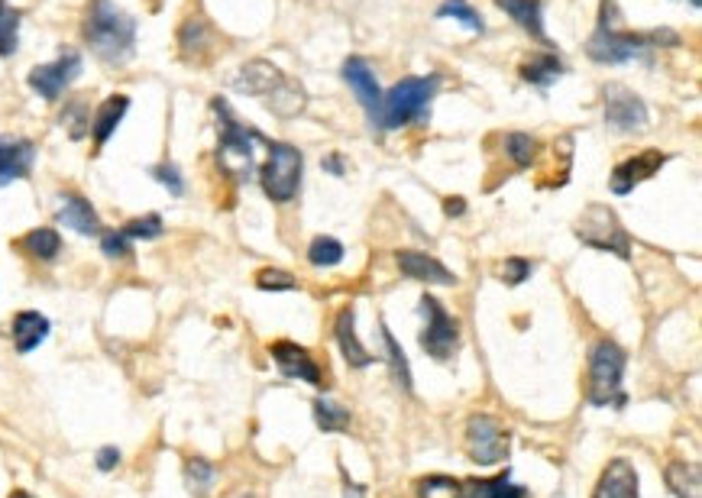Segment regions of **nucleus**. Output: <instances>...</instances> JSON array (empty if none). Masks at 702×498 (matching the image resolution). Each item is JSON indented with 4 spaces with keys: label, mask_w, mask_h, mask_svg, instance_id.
Returning <instances> with one entry per match:
<instances>
[{
    "label": "nucleus",
    "mask_w": 702,
    "mask_h": 498,
    "mask_svg": "<svg viewBox=\"0 0 702 498\" xmlns=\"http://www.w3.org/2000/svg\"><path fill=\"white\" fill-rule=\"evenodd\" d=\"M81 36H85L88 49L110 68L127 65L136 52V20L114 0H88Z\"/></svg>",
    "instance_id": "nucleus-1"
},
{
    "label": "nucleus",
    "mask_w": 702,
    "mask_h": 498,
    "mask_svg": "<svg viewBox=\"0 0 702 498\" xmlns=\"http://www.w3.org/2000/svg\"><path fill=\"white\" fill-rule=\"evenodd\" d=\"M211 110L217 117V169L230 175L233 182H250V175L256 172V143L263 136L259 130L246 127L224 98H214Z\"/></svg>",
    "instance_id": "nucleus-2"
},
{
    "label": "nucleus",
    "mask_w": 702,
    "mask_h": 498,
    "mask_svg": "<svg viewBox=\"0 0 702 498\" xmlns=\"http://www.w3.org/2000/svg\"><path fill=\"white\" fill-rule=\"evenodd\" d=\"M440 88V75H408L392 91L382 94V110L376 127L392 133L402 130L408 123H428L431 101Z\"/></svg>",
    "instance_id": "nucleus-3"
},
{
    "label": "nucleus",
    "mask_w": 702,
    "mask_h": 498,
    "mask_svg": "<svg viewBox=\"0 0 702 498\" xmlns=\"http://www.w3.org/2000/svg\"><path fill=\"white\" fill-rule=\"evenodd\" d=\"M654 46L651 33H625L618 30V7L612 0H602L599 23L589 36L586 52L599 65H625L635 59H648V49Z\"/></svg>",
    "instance_id": "nucleus-4"
},
{
    "label": "nucleus",
    "mask_w": 702,
    "mask_h": 498,
    "mask_svg": "<svg viewBox=\"0 0 702 498\" xmlns=\"http://www.w3.org/2000/svg\"><path fill=\"white\" fill-rule=\"evenodd\" d=\"M625 363L628 356L618 347L615 340H599L593 353H589V389L586 398L589 405L596 408H625L628 395H625Z\"/></svg>",
    "instance_id": "nucleus-5"
},
{
    "label": "nucleus",
    "mask_w": 702,
    "mask_h": 498,
    "mask_svg": "<svg viewBox=\"0 0 702 498\" xmlns=\"http://www.w3.org/2000/svg\"><path fill=\"white\" fill-rule=\"evenodd\" d=\"M269 156L259 169V185H263L266 198L275 204H288L295 201L298 188H301V172H305V156H301L298 146L288 143H275L266 140Z\"/></svg>",
    "instance_id": "nucleus-6"
},
{
    "label": "nucleus",
    "mask_w": 702,
    "mask_h": 498,
    "mask_svg": "<svg viewBox=\"0 0 702 498\" xmlns=\"http://www.w3.org/2000/svg\"><path fill=\"white\" fill-rule=\"evenodd\" d=\"M576 237L586 246L599 249V253H615L618 259H631V237L609 204H589L580 224H576Z\"/></svg>",
    "instance_id": "nucleus-7"
},
{
    "label": "nucleus",
    "mask_w": 702,
    "mask_h": 498,
    "mask_svg": "<svg viewBox=\"0 0 702 498\" xmlns=\"http://www.w3.org/2000/svg\"><path fill=\"white\" fill-rule=\"evenodd\" d=\"M508 447H512V434L508 427L492 418V414H473L466 421V453L470 460L479 466H495L508 456Z\"/></svg>",
    "instance_id": "nucleus-8"
},
{
    "label": "nucleus",
    "mask_w": 702,
    "mask_h": 498,
    "mask_svg": "<svg viewBox=\"0 0 702 498\" xmlns=\"http://www.w3.org/2000/svg\"><path fill=\"white\" fill-rule=\"evenodd\" d=\"M421 314H424V330H421V347L428 356L434 359H450L453 353H457L460 347V324H457V317H450L447 308L440 304L434 295H424L421 298Z\"/></svg>",
    "instance_id": "nucleus-9"
},
{
    "label": "nucleus",
    "mask_w": 702,
    "mask_h": 498,
    "mask_svg": "<svg viewBox=\"0 0 702 498\" xmlns=\"http://www.w3.org/2000/svg\"><path fill=\"white\" fill-rule=\"evenodd\" d=\"M602 114H605V123L618 133H641L651 127L648 104L631 88L618 85V81L602 88Z\"/></svg>",
    "instance_id": "nucleus-10"
},
{
    "label": "nucleus",
    "mask_w": 702,
    "mask_h": 498,
    "mask_svg": "<svg viewBox=\"0 0 702 498\" xmlns=\"http://www.w3.org/2000/svg\"><path fill=\"white\" fill-rule=\"evenodd\" d=\"M220 52V33L214 30V23L204 17V13H191L178 26V55L188 65H211Z\"/></svg>",
    "instance_id": "nucleus-11"
},
{
    "label": "nucleus",
    "mask_w": 702,
    "mask_h": 498,
    "mask_svg": "<svg viewBox=\"0 0 702 498\" xmlns=\"http://www.w3.org/2000/svg\"><path fill=\"white\" fill-rule=\"evenodd\" d=\"M81 68H85L81 55L75 49H65L55 62L36 65L33 72L26 75V85H30L43 101H59L68 91V85L81 75Z\"/></svg>",
    "instance_id": "nucleus-12"
},
{
    "label": "nucleus",
    "mask_w": 702,
    "mask_h": 498,
    "mask_svg": "<svg viewBox=\"0 0 702 498\" xmlns=\"http://www.w3.org/2000/svg\"><path fill=\"white\" fill-rule=\"evenodd\" d=\"M343 81L350 85V91L356 94V101L363 104V110L376 127L379 110H382V88H379L373 68H369V62L363 59V55H350V59L343 62Z\"/></svg>",
    "instance_id": "nucleus-13"
},
{
    "label": "nucleus",
    "mask_w": 702,
    "mask_h": 498,
    "mask_svg": "<svg viewBox=\"0 0 702 498\" xmlns=\"http://www.w3.org/2000/svg\"><path fill=\"white\" fill-rule=\"evenodd\" d=\"M664 162H667V156L660 149H644V152H638L635 159L615 165L612 182H609L612 195H618V198L631 195V191H635L641 182H648V178H654L660 169H664Z\"/></svg>",
    "instance_id": "nucleus-14"
},
{
    "label": "nucleus",
    "mask_w": 702,
    "mask_h": 498,
    "mask_svg": "<svg viewBox=\"0 0 702 498\" xmlns=\"http://www.w3.org/2000/svg\"><path fill=\"white\" fill-rule=\"evenodd\" d=\"M269 353L285 379H305L308 385H324V372L305 347H298L292 340H275Z\"/></svg>",
    "instance_id": "nucleus-15"
},
{
    "label": "nucleus",
    "mask_w": 702,
    "mask_h": 498,
    "mask_svg": "<svg viewBox=\"0 0 702 498\" xmlns=\"http://www.w3.org/2000/svg\"><path fill=\"white\" fill-rule=\"evenodd\" d=\"M285 81L288 78L279 72V65H272L266 59H253L240 68L237 78H233V88H237L240 94H250V98H272Z\"/></svg>",
    "instance_id": "nucleus-16"
},
{
    "label": "nucleus",
    "mask_w": 702,
    "mask_h": 498,
    "mask_svg": "<svg viewBox=\"0 0 702 498\" xmlns=\"http://www.w3.org/2000/svg\"><path fill=\"white\" fill-rule=\"evenodd\" d=\"M33 162H36L33 140H20V136L0 140V188L20 182V178H30Z\"/></svg>",
    "instance_id": "nucleus-17"
},
{
    "label": "nucleus",
    "mask_w": 702,
    "mask_h": 498,
    "mask_svg": "<svg viewBox=\"0 0 702 498\" xmlns=\"http://www.w3.org/2000/svg\"><path fill=\"white\" fill-rule=\"evenodd\" d=\"M395 262L408 279H418V282H428V285H457V275H453L444 262H437L428 253H418V249H398Z\"/></svg>",
    "instance_id": "nucleus-18"
},
{
    "label": "nucleus",
    "mask_w": 702,
    "mask_h": 498,
    "mask_svg": "<svg viewBox=\"0 0 702 498\" xmlns=\"http://www.w3.org/2000/svg\"><path fill=\"white\" fill-rule=\"evenodd\" d=\"M59 214L55 220L65 227H72L81 237H94V233H101V217L98 211L91 207V201L85 195H78V191H62L59 195Z\"/></svg>",
    "instance_id": "nucleus-19"
},
{
    "label": "nucleus",
    "mask_w": 702,
    "mask_h": 498,
    "mask_svg": "<svg viewBox=\"0 0 702 498\" xmlns=\"http://www.w3.org/2000/svg\"><path fill=\"white\" fill-rule=\"evenodd\" d=\"M593 498H638V473H635V466H631L625 456H615V460L602 469Z\"/></svg>",
    "instance_id": "nucleus-20"
},
{
    "label": "nucleus",
    "mask_w": 702,
    "mask_h": 498,
    "mask_svg": "<svg viewBox=\"0 0 702 498\" xmlns=\"http://www.w3.org/2000/svg\"><path fill=\"white\" fill-rule=\"evenodd\" d=\"M127 110H130V98L127 94H110L107 101L98 104V110H94V117H91V136H94V149H104L107 140L114 136V130L120 127V120L127 117Z\"/></svg>",
    "instance_id": "nucleus-21"
},
{
    "label": "nucleus",
    "mask_w": 702,
    "mask_h": 498,
    "mask_svg": "<svg viewBox=\"0 0 702 498\" xmlns=\"http://www.w3.org/2000/svg\"><path fill=\"white\" fill-rule=\"evenodd\" d=\"M334 330H337V343H340V350H343V359H347L353 369H366V366L376 363V356L366 353L360 337H356V314H353V308H343L337 314V327Z\"/></svg>",
    "instance_id": "nucleus-22"
},
{
    "label": "nucleus",
    "mask_w": 702,
    "mask_h": 498,
    "mask_svg": "<svg viewBox=\"0 0 702 498\" xmlns=\"http://www.w3.org/2000/svg\"><path fill=\"white\" fill-rule=\"evenodd\" d=\"M13 334V347L17 353H33L39 343L49 337V317H43L39 311H20L10 324Z\"/></svg>",
    "instance_id": "nucleus-23"
},
{
    "label": "nucleus",
    "mask_w": 702,
    "mask_h": 498,
    "mask_svg": "<svg viewBox=\"0 0 702 498\" xmlns=\"http://www.w3.org/2000/svg\"><path fill=\"white\" fill-rule=\"evenodd\" d=\"M495 7L505 10L508 17L521 26V30H528L534 39L547 43V36H544V4H541V0H495Z\"/></svg>",
    "instance_id": "nucleus-24"
},
{
    "label": "nucleus",
    "mask_w": 702,
    "mask_h": 498,
    "mask_svg": "<svg viewBox=\"0 0 702 498\" xmlns=\"http://www.w3.org/2000/svg\"><path fill=\"white\" fill-rule=\"evenodd\" d=\"M563 72H567V65H563V59L554 52L534 55V59H528L525 65H521V78H525L528 85L541 88V91H547L557 78H563Z\"/></svg>",
    "instance_id": "nucleus-25"
},
{
    "label": "nucleus",
    "mask_w": 702,
    "mask_h": 498,
    "mask_svg": "<svg viewBox=\"0 0 702 498\" xmlns=\"http://www.w3.org/2000/svg\"><path fill=\"white\" fill-rule=\"evenodd\" d=\"M466 498H531V492L512 482V473L505 469L495 479H466Z\"/></svg>",
    "instance_id": "nucleus-26"
},
{
    "label": "nucleus",
    "mask_w": 702,
    "mask_h": 498,
    "mask_svg": "<svg viewBox=\"0 0 702 498\" xmlns=\"http://www.w3.org/2000/svg\"><path fill=\"white\" fill-rule=\"evenodd\" d=\"M667 486L677 498H702V473L696 463L673 460L667 466Z\"/></svg>",
    "instance_id": "nucleus-27"
},
{
    "label": "nucleus",
    "mask_w": 702,
    "mask_h": 498,
    "mask_svg": "<svg viewBox=\"0 0 702 498\" xmlns=\"http://www.w3.org/2000/svg\"><path fill=\"white\" fill-rule=\"evenodd\" d=\"M17 246L26 256H33L39 262H52L62 253V237H59V230H52V227H36V230L26 233V237H20Z\"/></svg>",
    "instance_id": "nucleus-28"
},
{
    "label": "nucleus",
    "mask_w": 702,
    "mask_h": 498,
    "mask_svg": "<svg viewBox=\"0 0 702 498\" xmlns=\"http://www.w3.org/2000/svg\"><path fill=\"white\" fill-rule=\"evenodd\" d=\"M214 466L204 460V456H188L185 460V482H188V492L195 498H208L214 489Z\"/></svg>",
    "instance_id": "nucleus-29"
},
{
    "label": "nucleus",
    "mask_w": 702,
    "mask_h": 498,
    "mask_svg": "<svg viewBox=\"0 0 702 498\" xmlns=\"http://www.w3.org/2000/svg\"><path fill=\"white\" fill-rule=\"evenodd\" d=\"M314 421H318L321 431L327 434H343L350 427V411L337 405V401H330V398H318L314 401Z\"/></svg>",
    "instance_id": "nucleus-30"
},
{
    "label": "nucleus",
    "mask_w": 702,
    "mask_h": 498,
    "mask_svg": "<svg viewBox=\"0 0 702 498\" xmlns=\"http://www.w3.org/2000/svg\"><path fill=\"white\" fill-rule=\"evenodd\" d=\"M20 46V10L0 0V59H10Z\"/></svg>",
    "instance_id": "nucleus-31"
},
{
    "label": "nucleus",
    "mask_w": 702,
    "mask_h": 498,
    "mask_svg": "<svg viewBox=\"0 0 702 498\" xmlns=\"http://www.w3.org/2000/svg\"><path fill=\"white\" fill-rule=\"evenodd\" d=\"M418 498H466V482L453 476L418 479Z\"/></svg>",
    "instance_id": "nucleus-32"
},
{
    "label": "nucleus",
    "mask_w": 702,
    "mask_h": 498,
    "mask_svg": "<svg viewBox=\"0 0 702 498\" xmlns=\"http://www.w3.org/2000/svg\"><path fill=\"white\" fill-rule=\"evenodd\" d=\"M437 20H457L470 33H486L483 17H479V13L470 4H466V0H444V4L437 7Z\"/></svg>",
    "instance_id": "nucleus-33"
},
{
    "label": "nucleus",
    "mask_w": 702,
    "mask_h": 498,
    "mask_svg": "<svg viewBox=\"0 0 702 498\" xmlns=\"http://www.w3.org/2000/svg\"><path fill=\"white\" fill-rule=\"evenodd\" d=\"M379 334H382V343H385V359H389V366H392V376H395V382L402 385L405 392H411V369H408L405 350L398 347V340L392 337V330H389V327H382Z\"/></svg>",
    "instance_id": "nucleus-34"
},
{
    "label": "nucleus",
    "mask_w": 702,
    "mask_h": 498,
    "mask_svg": "<svg viewBox=\"0 0 702 498\" xmlns=\"http://www.w3.org/2000/svg\"><path fill=\"white\" fill-rule=\"evenodd\" d=\"M505 152H508V159L518 165V169H528V165H534V159H538L541 143L528 133H508L505 136Z\"/></svg>",
    "instance_id": "nucleus-35"
},
{
    "label": "nucleus",
    "mask_w": 702,
    "mask_h": 498,
    "mask_svg": "<svg viewBox=\"0 0 702 498\" xmlns=\"http://www.w3.org/2000/svg\"><path fill=\"white\" fill-rule=\"evenodd\" d=\"M308 262L318 269H330V266H340L343 262V243L334 237H314L308 246Z\"/></svg>",
    "instance_id": "nucleus-36"
},
{
    "label": "nucleus",
    "mask_w": 702,
    "mask_h": 498,
    "mask_svg": "<svg viewBox=\"0 0 702 498\" xmlns=\"http://www.w3.org/2000/svg\"><path fill=\"white\" fill-rule=\"evenodd\" d=\"M62 127L68 130V136L72 140H85V133L91 130V114H88V104L75 98V101H68L65 110H62Z\"/></svg>",
    "instance_id": "nucleus-37"
},
{
    "label": "nucleus",
    "mask_w": 702,
    "mask_h": 498,
    "mask_svg": "<svg viewBox=\"0 0 702 498\" xmlns=\"http://www.w3.org/2000/svg\"><path fill=\"white\" fill-rule=\"evenodd\" d=\"M123 237L127 240H156L162 237V217L159 214H146V217H133L123 227Z\"/></svg>",
    "instance_id": "nucleus-38"
},
{
    "label": "nucleus",
    "mask_w": 702,
    "mask_h": 498,
    "mask_svg": "<svg viewBox=\"0 0 702 498\" xmlns=\"http://www.w3.org/2000/svg\"><path fill=\"white\" fill-rule=\"evenodd\" d=\"M149 175H153L159 185L169 188L175 198H182V195H185V178H182V172H178V165H172V162H159V165H153V169H149Z\"/></svg>",
    "instance_id": "nucleus-39"
},
{
    "label": "nucleus",
    "mask_w": 702,
    "mask_h": 498,
    "mask_svg": "<svg viewBox=\"0 0 702 498\" xmlns=\"http://www.w3.org/2000/svg\"><path fill=\"white\" fill-rule=\"evenodd\" d=\"M256 285L263 288V292H292V288H298V282L282 269H263L256 275Z\"/></svg>",
    "instance_id": "nucleus-40"
},
{
    "label": "nucleus",
    "mask_w": 702,
    "mask_h": 498,
    "mask_svg": "<svg viewBox=\"0 0 702 498\" xmlns=\"http://www.w3.org/2000/svg\"><path fill=\"white\" fill-rule=\"evenodd\" d=\"M101 249L107 259H127L130 256V240L123 237V230H107L101 237Z\"/></svg>",
    "instance_id": "nucleus-41"
},
{
    "label": "nucleus",
    "mask_w": 702,
    "mask_h": 498,
    "mask_svg": "<svg viewBox=\"0 0 702 498\" xmlns=\"http://www.w3.org/2000/svg\"><path fill=\"white\" fill-rule=\"evenodd\" d=\"M531 262L528 259H521V256H512V259H505V266H502V279L508 285H521V282H528V275H531Z\"/></svg>",
    "instance_id": "nucleus-42"
},
{
    "label": "nucleus",
    "mask_w": 702,
    "mask_h": 498,
    "mask_svg": "<svg viewBox=\"0 0 702 498\" xmlns=\"http://www.w3.org/2000/svg\"><path fill=\"white\" fill-rule=\"evenodd\" d=\"M117 463H120V450H117V447L98 450V469H101V473H110V469H117Z\"/></svg>",
    "instance_id": "nucleus-43"
},
{
    "label": "nucleus",
    "mask_w": 702,
    "mask_h": 498,
    "mask_svg": "<svg viewBox=\"0 0 702 498\" xmlns=\"http://www.w3.org/2000/svg\"><path fill=\"white\" fill-rule=\"evenodd\" d=\"M324 172H330V175H347V162H343V156L340 152H330V156H324Z\"/></svg>",
    "instance_id": "nucleus-44"
},
{
    "label": "nucleus",
    "mask_w": 702,
    "mask_h": 498,
    "mask_svg": "<svg viewBox=\"0 0 702 498\" xmlns=\"http://www.w3.org/2000/svg\"><path fill=\"white\" fill-rule=\"evenodd\" d=\"M444 214H447V217L466 214V201H463V198H447V201H444Z\"/></svg>",
    "instance_id": "nucleus-45"
},
{
    "label": "nucleus",
    "mask_w": 702,
    "mask_h": 498,
    "mask_svg": "<svg viewBox=\"0 0 702 498\" xmlns=\"http://www.w3.org/2000/svg\"><path fill=\"white\" fill-rule=\"evenodd\" d=\"M10 498H33V495H30V492H23V489H17Z\"/></svg>",
    "instance_id": "nucleus-46"
},
{
    "label": "nucleus",
    "mask_w": 702,
    "mask_h": 498,
    "mask_svg": "<svg viewBox=\"0 0 702 498\" xmlns=\"http://www.w3.org/2000/svg\"><path fill=\"white\" fill-rule=\"evenodd\" d=\"M690 4H693V10H699V7H702V0H690Z\"/></svg>",
    "instance_id": "nucleus-47"
}]
</instances>
